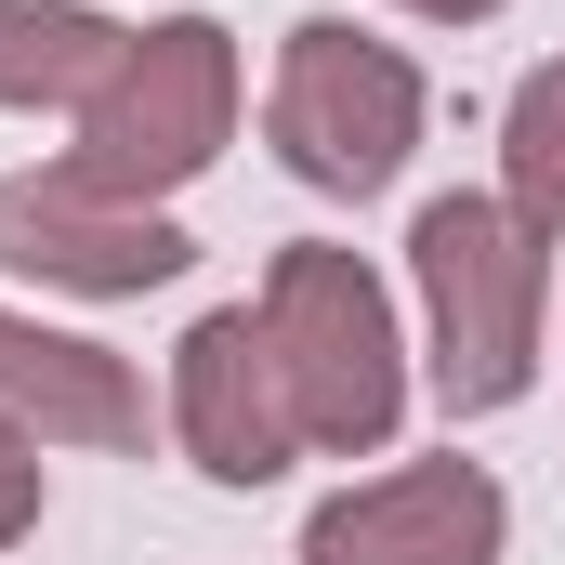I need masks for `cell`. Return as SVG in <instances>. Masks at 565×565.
Segmentation results:
<instances>
[{
  "instance_id": "obj_6",
  "label": "cell",
  "mask_w": 565,
  "mask_h": 565,
  "mask_svg": "<svg viewBox=\"0 0 565 565\" xmlns=\"http://www.w3.org/2000/svg\"><path fill=\"white\" fill-rule=\"evenodd\" d=\"M171 447L211 473V487H277L302 460V408H289L277 329L264 302H211L184 342H171Z\"/></svg>"
},
{
  "instance_id": "obj_2",
  "label": "cell",
  "mask_w": 565,
  "mask_h": 565,
  "mask_svg": "<svg viewBox=\"0 0 565 565\" xmlns=\"http://www.w3.org/2000/svg\"><path fill=\"white\" fill-rule=\"evenodd\" d=\"M264 329H277L302 447L316 460H382L395 422H408V329H395V289L369 277V250L289 237L264 264Z\"/></svg>"
},
{
  "instance_id": "obj_8",
  "label": "cell",
  "mask_w": 565,
  "mask_h": 565,
  "mask_svg": "<svg viewBox=\"0 0 565 565\" xmlns=\"http://www.w3.org/2000/svg\"><path fill=\"white\" fill-rule=\"evenodd\" d=\"M0 434L13 447H145V369L119 342H79L53 316L0 302Z\"/></svg>"
},
{
  "instance_id": "obj_10",
  "label": "cell",
  "mask_w": 565,
  "mask_h": 565,
  "mask_svg": "<svg viewBox=\"0 0 565 565\" xmlns=\"http://www.w3.org/2000/svg\"><path fill=\"white\" fill-rule=\"evenodd\" d=\"M500 211L540 224V237H565V53L526 66L513 106H500Z\"/></svg>"
},
{
  "instance_id": "obj_11",
  "label": "cell",
  "mask_w": 565,
  "mask_h": 565,
  "mask_svg": "<svg viewBox=\"0 0 565 565\" xmlns=\"http://www.w3.org/2000/svg\"><path fill=\"white\" fill-rule=\"evenodd\" d=\"M26 526H40V447H13V434H0V553H13Z\"/></svg>"
},
{
  "instance_id": "obj_5",
  "label": "cell",
  "mask_w": 565,
  "mask_h": 565,
  "mask_svg": "<svg viewBox=\"0 0 565 565\" xmlns=\"http://www.w3.org/2000/svg\"><path fill=\"white\" fill-rule=\"evenodd\" d=\"M0 264L66 289V302H145V289H171L198 264V237L171 211H132V198L79 184L66 158H40V171H0Z\"/></svg>"
},
{
  "instance_id": "obj_3",
  "label": "cell",
  "mask_w": 565,
  "mask_h": 565,
  "mask_svg": "<svg viewBox=\"0 0 565 565\" xmlns=\"http://www.w3.org/2000/svg\"><path fill=\"white\" fill-rule=\"evenodd\" d=\"M237 26L224 13H158L132 26V53H119V79L79 106V145H66V171L79 184H106V198H132V211H171L224 145H237Z\"/></svg>"
},
{
  "instance_id": "obj_7",
  "label": "cell",
  "mask_w": 565,
  "mask_h": 565,
  "mask_svg": "<svg viewBox=\"0 0 565 565\" xmlns=\"http://www.w3.org/2000/svg\"><path fill=\"white\" fill-rule=\"evenodd\" d=\"M513 540V500L487 460H395V473H355L342 500L302 513V565H500Z\"/></svg>"
},
{
  "instance_id": "obj_1",
  "label": "cell",
  "mask_w": 565,
  "mask_h": 565,
  "mask_svg": "<svg viewBox=\"0 0 565 565\" xmlns=\"http://www.w3.org/2000/svg\"><path fill=\"white\" fill-rule=\"evenodd\" d=\"M408 289H422V382L447 422H500L540 395V316H553V237L540 224H513L473 184L422 198Z\"/></svg>"
},
{
  "instance_id": "obj_9",
  "label": "cell",
  "mask_w": 565,
  "mask_h": 565,
  "mask_svg": "<svg viewBox=\"0 0 565 565\" xmlns=\"http://www.w3.org/2000/svg\"><path fill=\"white\" fill-rule=\"evenodd\" d=\"M119 53H132V26L93 0H0V106L13 119H79L119 79Z\"/></svg>"
},
{
  "instance_id": "obj_4",
  "label": "cell",
  "mask_w": 565,
  "mask_h": 565,
  "mask_svg": "<svg viewBox=\"0 0 565 565\" xmlns=\"http://www.w3.org/2000/svg\"><path fill=\"white\" fill-rule=\"evenodd\" d=\"M264 145L316 198H382L422 145V66L342 13H302L277 40V79H264Z\"/></svg>"
},
{
  "instance_id": "obj_12",
  "label": "cell",
  "mask_w": 565,
  "mask_h": 565,
  "mask_svg": "<svg viewBox=\"0 0 565 565\" xmlns=\"http://www.w3.org/2000/svg\"><path fill=\"white\" fill-rule=\"evenodd\" d=\"M395 13H422V26H487V13H513V0H395Z\"/></svg>"
}]
</instances>
